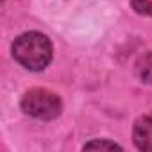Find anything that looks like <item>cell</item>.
Segmentation results:
<instances>
[{"label": "cell", "instance_id": "7a4b0ae2", "mask_svg": "<svg viewBox=\"0 0 152 152\" xmlns=\"http://www.w3.org/2000/svg\"><path fill=\"white\" fill-rule=\"evenodd\" d=\"M22 109L38 120H52L61 113V100L48 90H31L22 99Z\"/></svg>", "mask_w": 152, "mask_h": 152}, {"label": "cell", "instance_id": "3957f363", "mask_svg": "<svg viewBox=\"0 0 152 152\" xmlns=\"http://www.w3.org/2000/svg\"><path fill=\"white\" fill-rule=\"evenodd\" d=\"M132 138H134V143L140 150L152 152V113L145 115L143 118H140L136 122Z\"/></svg>", "mask_w": 152, "mask_h": 152}, {"label": "cell", "instance_id": "277c9868", "mask_svg": "<svg viewBox=\"0 0 152 152\" xmlns=\"http://www.w3.org/2000/svg\"><path fill=\"white\" fill-rule=\"evenodd\" d=\"M136 72H138V77L143 83H152V52L143 56L138 64H136Z\"/></svg>", "mask_w": 152, "mask_h": 152}, {"label": "cell", "instance_id": "5b68a950", "mask_svg": "<svg viewBox=\"0 0 152 152\" xmlns=\"http://www.w3.org/2000/svg\"><path fill=\"white\" fill-rule=\"evenodd\" d=\"M131 6L136 13L152 16V0H131Z\"/></svg>", "mask_w": 152, "mask_h": 152}, {"label": "cell", "instance_id": "8992f818", "mask_svg": "<svg viewBox=\"0 0 152 152\" xmlns=\"http://www.w3.org/2000/svg\"><path fill=\"white\" fill-rule=\"evenodd\" d=\"M93 148H100V150H115V148H122L120 145H116L115 141H90L84 145V150H93Z\"/></svg>", "mask_w": 152, "mask_h": 152}, {"label": "cell", "instance_id": "6da1fadb", "mask_svg": "<svg viewBox=\"0 0 152 152\" xmlns=\"http://www.w3.org/2000/svg\"><path fill=\"white\" fill-rule=\"evenodd\" d=\"M15 59L29 70H43L52 59L50 39L41 32H25L13 43Z\"/></svg>", "mask_w": 152, "mask_h": 152}]
</instances>
